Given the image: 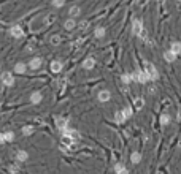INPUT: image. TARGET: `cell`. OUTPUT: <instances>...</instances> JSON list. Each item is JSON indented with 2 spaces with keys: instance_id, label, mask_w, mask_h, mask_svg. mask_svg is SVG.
<instances>
[{
  "instance_id": "22",
  "label": "cell",
  "mask_w": 181,
  "mask_h": 174,
  "mask_svg": "<svg viewBox=\"0 0 181 174\" xmlns=\"http://www.w3.org/2000/svg\"><path fill=\"white\" fill-rule=\"evenodd\" d=\"M121 81H122L124 84H130V82L134 81V78H132V74L125 73V74H122V76H121Z\"/></svg>"
},
{
  "instance_id": "33",
  "label": "cell",
  "mask_w": 181,
  "mask_h": 174,
  "mask_svg": "<svg viewBox=\"0 0 181 174\" xmlns=\"http://www.w3.org/2000/svg\"><path fill=\"white\" fill-rule=\"evenodd\" d=\"M176 117H178V120L181 122V111H178V116H176Z\"/></svg>"
},
{
  "instance_id": "2",
  "label": "cell",
  "mask_w": 181,
  "mask_h": 174,
  "mask_svg": "<svg viewBox=\"0 0 181 174\" xmlns=\"http://www.w3.org/2000/svg\"><path fill=\"white\" fill-rule=\"evenodd\" d=\"M132 78H134V81H137V82H140V84H146L148 81H151V79H149V74H148L146 71H137V73L132 74Z\"/></svg>"
},
{
  "instance_id": "19",
  "label": "cell",
  "mask_w": 181,
  "mask_h": 174,
  "mask_svg": "<svg viewBox=\"0 0 181 174\" xmlns=\"http://www.w3.org/2000/svg\"><path fill=\"white\" fill-rule=\"evenodd\" d=\"M105 27H97L95 29V32H94V35H95V38H103L105 37Z\"/></svg>"
},
{
  "instance_id": "11",
  "label": "cell",
  "mask_w": 181,
  "mask_h": 174,
  "mask_svg": "<svg viewBox=\"0 0 181 174\" xmlns=\"http://www.w3.org/2000/svg\"><path fill=\"white\" fill-rule=\"evenodd\" d=\"M67 123H68L67 119H57V123H56V125H57V128L64 133V132L67 130Z\"/></svg>"
},
{
  "instance_id": "20",
  "label": "cell",
  "mask_w": 181,
  "mask_h": 174,
  "mask_svg": "<svg viewBox=\"0 0 181 174\" xmlns=\"http://www.w3.org/2000/svg\"><path fill=\"white\" fill-rule=\"evenodd\" d=\"M62 144H65V146H73L75 144V139L73 138H70V136H65V135H62Z\"/></svg>"
},
{
  "instance_id": "26",
  "label": "cell",
  "mask_w": 181,
  "mask_h": 174,
  "mask_svg": "<svg viewBox=\"0 0 181 174\" xmlns=\"http://www.w3.org/2000/svg\"><path fill=\"white\" fill-rule=\"evenodd\" d=\"M3 138H5V141H13L14 139V133L13 132H7V133H3Z\"/></svg>"
},
{
  "instance_id": "14",
  "label": "cell",
  "mask_w": 181,
  "mask_h": 174,
  "mask_svg": "<svg viewBox=\"0 0 181 174\" xmlns=\"http://www.w3.org/2000/svg\"><path fill=\"white\" fill-rule=\"evenodd\" d=\"M130 162H132L134 165H138V163L141 162V154H140V152H132V155H130Z\"/></svg>"
},
{
  "instance_id": "16",
  "label": "cell",
  "mask_w": 181,
  "mask_h": 174,
  "mask_svg": "<svg viewBox=\"0 0 181 174\" xmlns=\"http://www.w3.org/2000/svg\"><path fill=\"white\" fill-rule=\"evenodd\" d=\"M25 70H27V67H25V63H22V62L16 63V67H14V71H16L18 74H22V73H25Z\"/></svg>"
},
{
  "instance_id": "3",
  "label": "cell",
  "mask_w": 181,
  "mask_h": 174,
  "mask_svg": "<svg viewBox=\"0 0 181 174\" xmlns=\"http://www.w3.org/2000/svg\"><path fill=\"white\" fill-rule=\"evenodd\" d=\"M143 29H145V27H143V22H141L140 19H135V21L132 22V33H134V35L138 37V35L141 33Z\"/></svg>"
},
{
  "instance_id": "9",
  "label": "cell",
  "mask_w": 181,
  "mask_h": 174,
  "mask_svg": "<svg viewBox=\"0 0 181 174\" xmlns=\"http://www.w3.org/2000/svg\"><path fill=\"white\" fill-rule=\"evenodd\" d=\"M94 65H95V60H94L92 57H88V59L83 62V68H84V70H92Z\"/></svg>"
},
{
  "instance_id": "1",
  "label": "cell",
  "mask_w": 181,
  "mask_h": 174,
  "mask_svg": "<svg viewBox=\"0 0 181 174\" xmlns=\"http://www.w3.org/2000/svg\"><path fill=\"white\" fill-rule=\"evenodd\" d=\"M145 71L149 74V79H151V81H157V79H159V73H157L156 67H154L152 63L146 62V63H145Z\"/></svg>"
},
{
  "instance_id": "32",
  "label": "cell",
  "mask_w": 181,
  "mask_h": 174,
  "mask_svg": "<svg viewBox=\"0 0 181 174\" xmlns=\"http://www.w3.org/2000/svg\"><path fill=\"white\" fill-rule=\"evenodd\" d=\"M0 142H5V138H3V135H0Z\"/></svg>"
},
{
  "instance_id": "31",
  "label": "cell",
  "mask_w": 181,
  "mask_h": 174,
  "mask_svg": "<svg viewBox=\"0 0 181 174\" xmlns=\"http://www.w3.org/2000/svg\"><path fill=\"white\" fill-rule=\"evenodd\" d=\"M51 43H53V44H59V43H61V38H59V37H53V38H51Z\"/></svg>"
},
{
  "instance_id": "23",
  "label": "cell",
  "mask_w": 181,
  "mask_h": 174,
  "mask_svg": "<svg viewBox=\"0 0 181 174\" xmlns=\"http://www.w3.org/2000/svg\"><path fill=\"white\" fill-rule=\"evenodd\" d=\"M114 120H116V122H119V123H122V122L125 120V117H124L122 111H116V112H114Z\"/></svg>"
},
{
  "instance_id": "21",
  "label": "cell",
  "mask_w": 181,
  "mask_h": 174,
  "mask_svg": "<svg viewBox=\"0 0 181 174\" xmlns=\"http://www.w3.org/2000/svg\"><path fill=\"white\" fill-rule=\"evenodd\" d=\"M75 26H76V22L70 17V19H67L65 21V24H64V27L67 29V30H72V29H75Z\"/></svg>"
},
{
  "instance_id": "8",
  "label": "cell",
  "mask_w": 181,
  "mask_h": 174,
  "mask_svg": "<svg viewBox=\"0 0 181 174\" xmlns=\"http://www.w3.org/2000/svg\"><path fill=\"white\" fill-rule=\"evenodd\" d=\"M51 71H53V73H59V71H62V62H59V60L51 62Z\"/></svg>"
},
{
  "instance_id": "12",
  "label": "cell",
  "mask_w": 181,
  "mask_h": 174,
  "mask_svg": "<svg viewBox=\"0 0 181 174\" xmlns=\"http://www.w3.org/2000/svg\"><path fill=\"white\" fill-rule=\"evenodd\" d=\"M114 171H116V174H129V171L125 169V166L122 163H116L114 165Z\"/></svg>"
},
{
  "instance_id": "7",
  "label": "cell",
  "mask_w": 181,
  "mask_h": 174,
  "mask_svg": "<svg viewBox=\"0 0 181 174\" xmlns=\"http://www.w3.org/2000/svg\"><path fill=\"white\" fill-rule=\"evenodd\" d=\"M170 51L173 52V54H181V43L179 41H173L172 44H170Z\"/></svg>"
},
{
  "instance_id": "6",
  "label": "cell",
  "mask_w": 181,
  "mask_h": 174,
  "mask_svg": "<svg viewBox=\"0 0 181 174\" xmlns=\"http://www.w3.org/2000/svg\"><path fill=\"white\" fill-rule=\"evenodd\" d=\"M10 33H11V37H14V38H21V37L24 35V32H22V29H21L19 26H13V27L10 29Z\"/></svg>"
},
{
  "instance_id": "28",
  "label": "cell",
  "mask_w": 181,
  "mask_h": 174,
  "mask_svg": "<svg viewBox=\"0 0 181 174\" xmlns=\"http://www.w3.org/2000/svg\"><path fill=\"white\" fill-rule=\"evenodd\" d=\"M143 105H145V100H143V98H137V100H135V108H137V109H140Z\"/></svg>"
},
{
  "instance_id": "34",
  "label": "cell",
  "mask_w": 181,
  "mask_h": 174,
  "mask_svg": "<svg viewBox=\"0 0 181 174\" xmlns=\"http://www.w3.org/2000/svg\"><path fill=\"white\" fill-rule=\"evenodd\" d=\"M178 2H181V0H178Z\"/></svg>"
},
{
  "instance_id": "24",
  "label": "cell",
  "mask_w": 181,
  "mask_h": 174,
  "mask_svg": "<svg viewBox=\"0 0 181 174\" xmlns=\"http://www.w3.org/2000/svg\"><path fill=\"white\" fill-rule=\"evenodd\" d=\"M68 13H70V17L73 19V17H76V16L80 14V8H78V7H72Z\"/></svg>"
},
{
  "instance_id": "17",
  "label": "cell",
  "mask_w": 181,
  "mask_h": 174,
  "mask_svg": "<svg viewBox=\"0 0 181 174\" xmlns=\"http://www.w3.org/2000/svg\"><path fill=\"white\" fill-rule=\"evenodd\" d=\"M41 62H43V60H41L40 57H37V59H32V60H30V68H32V70H37V68H40V67H41Z\"/></svg>"
},
{
  "instance_id": "10",
  "label": "cell",
  "mask_w": 181,
  "mask_h": 174,
  "mask_svg": "<svg viewBox=\"0 0 181 174\" xmlns=\"http://www.w3.org/2000/svg\"><path fill=\"white\" fill-rule=\"evenodd\" d=\"M164 59H165V62H175L176 60V54H173L172 51H170V49H168V51H165L164 52Z\"/></svg>"
},
{
  "instance_id": "18",
  "label": "cell",
  "mask_w": 181,
  "mask_h": 174,
  "mask_svg": "<svg viewBox=\"0 0 181 174\" xmlns=\"http://www.w3.org/2000/svg\"><path fill=\"white\" fill-rule=\"evenodd\" d=\"M30 102H32V103H40V102H41V93H40V92H34V93L30 95Z\"/></svg>"
},
{
  "instance_id": "4",
  "label": "cell",
  "mask_w": 181,
  "mask_h": 174,
  "mask_svg": "<svg viewBox=\"0 0 181 174\" xmlns=\"http://www.w3.org/2000/svg\"><path fill=\"white\" fill-rule=\"evenodd\" d=\"M2 82H3L5 86H13V84H14V78H13V74H11V73H8V71L2 73Z\"/></svg>"
},
{
  "instance_id": "29",
  "label": "cell",
  "mask_w": 181,
  "mask_h": 174,
  "mask_svg": "<svg viewBox=\"0 0 181 174\" xmlns=\"http://www.w3.org/2000/svg\"><path fill=\"white\" fill-rule=\"evenodd\" d=\"M65 3V0H53V5L54 7H62Z\"/></svg>"
},
{
  "instance_id": "27",
  "label": "cell",
  "mask_w": 181,
  "mask_h": 174,
  "mask_svg": "<svg viewBox=\"0 0 181 174\" xmlns=\"http://www.w3.org/2000/svg\"><path fill=\"white\" fill-rule=\"evenodd\" d=\"M122 114H124L125 119L132 117V108H124V109H122Z\"/></svg>"
},
{
  "instance_id": "30",
  "label": "cell",
  "mask_w": 181,
  "mask_h": 174,
  "mask_svg": "<svg viewBox=\"0 0 181 174\" xmlns=\"http://www.w3.org/2000/svg\"><path fill=\"white\" fill-rule=\"evenodd\" d=\"M138 37H140V38H141V40H148V33H146V30H145V29H143V30H141V33H140V35H138Z\"/></svg>"
},
{
  "instance_id": "5",
  "label": "cell",
  "mask_w": 181,
  "mask_h": 174,
  "mask_svg": "<svg viewBox=\"0 0 181 174\" xmlns=\"http://www.w3.org/2000/svg\"><path fill=\"white\" fill-rule=\"evenodd\" d=\"M98 102H102V103H105V102H108L110 98H111V93H110V90H100L98 92Z\"/></svg>"
},
{
  "instance_id": "25",
  "label": "cell",
  "mask_w": 181,
  "mask_h": 174,
  "mask_svg": "<svg viewBox=\"0 0 181 174\" xmlns=\"http://www.w3.org/2000/svg\"><path fill=\"white\" fill-rule=\"evenodd\" d=\"M161 123H162L164 127L168 125V123H170V116H168V114H162V116H161Z\"/></svg>"
},
{
  "instance_id": "15",
  "label": "cell",
  "mask_w": 181,
  "mask_h": 174,
  "mask_svg": "<svg viewBox=\"0 0 181 174\" xmlns=\"http://www.w3.org/2000/svg\"><path fill=\"white\" fill-rule=\"evenodd\" d=\"M34 132H35V128H34L32 125H24V127H22V135H24V136H30Z\"/></svg>"
},
{
  "instance_id": "13",
  "label": "cell",
  "mask_w": 181,
  "mask_h": 174,
  "mask_svg": "<svg viewBox=\"0 0 181 174\" xmlns=\"http://www.w3.org/2000/svg\"><path fill=\"white\" fill-rule=\"evenodd\" d=\"M16 158H18L19 162H25V160L29 158V154L25 152V151H18V152H16Z\"/></svg>"
}]
</instances>
